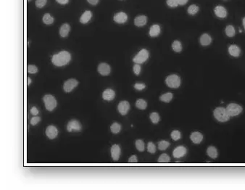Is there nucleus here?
<instances>
[{"mask_svg": "<svg viewBox=\"0 0 245 190\" xmlns=\"http://www.w3.org/2000/svg\"><path fill=\"white\" fill-rule=\"evenodd\" d=\"M87 2L92 5H96L99 2V0H87Z\"/></svg>", "mask_w": 245, "mask_h": 190, "instance_id": "nucleus-47", "label": "nucleus"}, {"mask_svg": "<svg viewBox=\"0 0 245 190\" xmlns=\"http://www.w3.org/2000/svg\"><path fill=\"white\" fill-rule=\"evenodd\" d=\"M225 31H226V34L227 35V37H234L235 34H236L235 28L233 26H231V25L227 26Z\"/></svg>", "mask_w": 245, "mask_h": 190, "instance_id": "nucleus-28", "label": "nucleus"}, {"mask_svg": "<svg viewBox=\"0 0 245 190\" xmlns=\"http://www.w3.org/2000/svg\"><path fill=\"white\" fill-rule=\"evenodd\" d=\"M147 151L150 153L154 154L156 152V146L153 142H150L147 144Z\"/></svg>", "mask_w": 245, "mask_h": 190, "instance_id": "nucleus-38", "label": "nucleus"}, {"mask_svg": "<svg viewBox=\"0 0 245 190\" xmlns=\"http://www.w3.org/2000/svg\"><path fill=\"white\" fill-rule=\"evenodd\" d=\"M46 2H47V0H36L35 3L36 6L38 8H42L46 5Z\"/></svg>", "mask_w": 245, "mask_h": 190, "instance_id": "nucleus-40", "label": "nucleus"}, {"mask_svg": "<svg viewBox=\"0 0 245 190\" xmlns=\"http://www.w3.org/2000/svg\"><path fill=\"white\" fill-rule=\"evenodd\" d=\"M160 31H161L160 26L157 25V24H155V25H152L150 27L149 34H150L151 37H157V36H159L160 33Z\"/></svg>", "mask_w": 245, "mask_h": 190, "instance_id": "nucleus-22", "label": "nucleus"}, {"mask_svg": "<svg viewBox=\"0 0 245 190\" xmlns=\"http://www.w3.org/2000/svg\"><path fill=\"white\" fill-rule=\"evenodd\" d=\"M173 94L171 92H167L160 97V100L164 102H170L173 99Z\"/></svg>", "mask_w": 245, "mask_h": 190, "instance_id": "nucleus-25", "label": "nucleus"}, {"mask_svg": "<svg viewBox=\"0 0 245 190\" xmlns=\"http://www.w3.org/2000/svg\"><path fill=\"white\" fill-rule=\"evenodd\" d=\"M137 162H138V159H137V157L136 155L131 156L130 158H129L128 160V163H136Z\"/></svg>", "mask_w": 245, "mask_h": 190, "instance_id": "nucleus-44", "label": "nucleus"}, {"mask_svg": "<svg viewBox=\"0 0 245 190\" xmlns=\"http://www.w3.org/2000/svg\"><path fill=\"white\" fill-rule=\"evenodd\" d=\"M43 101L45 104V108L49 111H52L57 107V100L54 96L46 95L43 97Z\"/></svg>", "mask_w": 245, "mask_h": 190, "instance_id": "nucleus-4", "label": "nucleus"}, {"mask_svg": "<svg viewBox=\"0 0 245 190\" xmlns=\"http://www.w3.org/2000/svg\"><path fill=\"white\" fill-rule=\"evenodd\" d=\"M181 132H180L178 130H174L172 132L171 134V138H172L173 140L174 141H177L180 139V138H181Z\"/></svg>", "mask_w": 245, "mask_h": 190, "instance_id": "nucleus-36", "label": "nucleus"}, {"mask_svg": "<svg viewBox=\"0 0 245 190\" xmlns=\"http://www.w3.org/2000/svg\"><path fill=\"white\" fill-rule=\"evenodd\" d=\"M43 22L46 25H51L54 22V17L51 16L50 14H49V13H46L43 17Z\"/></svg>", "mask_w": 245, "mask_h": 190, "instance_id": "nucleus-30", "label": "nucleus"}, {"mask_svg": "<svg viewBox=\"0 0 245 190\" xmlns=\"http://www.w3.org/2000/svg\"><path fill=\"white\" fill-rule=\"evenodd\" d=\"M199 8L197 5H196V4H191V5L189 6L188 9H187V12H188L189 15H195L199 12Z\"/></svg>", "mask_w": 245, "mask_h": 190, "instance_id": "nucleus-29", "label": "nucleus"}, {"mask_svg": "<svg viewBox=\"0 0 245 190\" xmlns=\"http://www.w3.org/2000/svg\"><path fill=\"white\" fill-rule=\"evenodd\" d=\"M46 135L50 139H54L58 135V129L55 126H49L46 129Z\"/></svg>", "mask_w": 245, "mask_h": 190, "instance_id": "nucleus-10", "label": "nucleus"}, {"mask_svg": "<svg viewBox=\"0 0 245 190\" xmlns=\"http://www.w3.org/2000/svg\"><path fill=\"white\" fill-rule=\"evenodd\" d=\"M189 0H178V2H179V5H185L187 2H188Z\"/></svg>", "mask_w": 245, "mask_h": 190, "instance_id": "nucleus-46", "label": "nucleus"}, {"mask_svg": "<svg viewBox=\"0 0 245 190\" xmlns=\"http://www.w3.org/2000/svg\"><path fill=\"white\" fill-rule=\"evenodd\" d=\"M166 83L167 86L170 88L176 89L181 85V79L179 76L175 74H172L168 76L166 79Z\"/></svg>", "mask_w": 245, "mask_h": 190, "instance_id": "nucleus-3", "label": "nucleus"}, {"mask_svg": "<svg viewBox=\"0 0 245 190\" xmlns=\"http://www.w3.org/2000/svg\"><path fill=\"white\" fill-rule=\"evenodd\" d=\"M172 49L175 52H181L182 50V44L181 41L175 40L172 44Z\"/></svg>", "mask_w": 245, "mask_h": 190, "instance_id": "nucleus-26", "label": "nucleus"}, {"mask_svg": "<svg viewBox=\"0 0 245 190\" xmlns=\"http://www.w3.org/2000/svg\"><path fill=\"white\" fill-rule=\"evenodd\" d=\"M226 110L228 112V115L231 116H237L242 113L243 109L242 106L236 103H231L227 105Z\"/></svg>", "mask_w": 245, "mask_h": 190, "instance_id": "nucleus-6", "label": "nucleus"}, {"mask_svg": "<svg viewBox=\"0 0 245 190\" xmlns=\"http://www.w3.org/2000/svg\"><path fill=\"white\" fill-rule=\"evenodd\" d=\"M40 120H41V118L39 117V116H34V117H33L31 119V124L32 125V126H36L37 124H39L40 122Z\"/></svg>", "mask_w": 245, "mask_h": 190, "instance_id": "nucleus-41", "label": "nucleus"}, {"mask_svg": "<svg viewBox=\"0 0 245 190\" xmlns=\"http://www.w3.org/2000/svg\"><path fill=\"white\" fill-rule=\"evenodd\" d=\"M228 53L233 57H237L241 54V50L236 44H232L228 47Z\"/></svg>", "mask_w": 245, "mask_h": 190, "instance_id": "nucleus-19", "label": "nucleus"}, {"mask_svg": "<svg viewBox=\"0 0 245 190\" xmlns=\"http://www.w3.org/2000/svg\"><path fill=\"white\" fill-rule=\"evenodd\" d=\"M70 31V26L69 24L68 23L62 24L60 27V35L63 38L68 37Z\"/></svg>", "mask_w": 245, "mask_h": 190, "instance_id": "nucleus-23", "label": "nucleus"}, {"mask_svg": "<svg viewBox=\"0 0 245 190\" xmlns=\"http://www.w3.org/2000/svg\"><path fill=\"white\" fill-rule=\"evenodd\" d=\"M31 80L30 79V78L28 77V85H29V84H31Z\"/></svg>", "mask_w": 245, "mask_h": 190, "instance_id": "nucleus-50", "label": "nucleus"}, {"mask_svg": "<svg viewBox=\"0 0 245 190\" xmlns=\"http://www.w3.org/2000/svg\"><path fill=\"white\" fill-rule=\"evenodd\" d=\"M110 130L113 134H118L121 130V126L118 123H113L110 126Z\"/></svg>", "mask_w": 245, "mask_h": 190, "instance_id": "nucleus-31", "label": "nucleus"}, {"mask_svg": "<svg viewBox=\"0 0 245 190\" xmlns=\"http://www.w3.org/2000/svg\"><path fill=\"white\" fill-rule=\"evenodd\" d=\"M79 84V81L77 80L74 79H68V81H66L64 83L63 85V89L65 92H70L71 91L73 90L75 87Z\"/></svg>", "mask_w": 245, "mask_h": 190, "instance_id": "nucleus-8", "label": "nucleus"}, {"mask_svg": "<svg viewBox=\"0 0 245 190\" xmlns=\"http://www.w3.org/2000/svg\"><path fill=\"white\" fill-rule=\"evenodd\" d=\"M82 129V126L79 120H71L68 123L67 125V130L69 132H72V131H81Z\"/></svg>", "mask_w": 245, "mask_h": 190, "instance_id": "nucleus-7", "label": "nucleus"}, {"mask_svg": "<svg viewBox=\"0 0 245 190\" xmlns=\"http://www.w3.org/2000/svg\"><path fill=\"white\" fill-rule=\"evenodd\" d=\"M27 72L31 74H34L38 72V68L33 65H29L27 67Z\"/></svg>", "mask_w": 245, "mask_h": 190, "instance_id": "nucleus-37", "label": "nucleus"}, {"mask_svg": "<svg viewBox=\"0 0 245 190\" xmlns=\"http://www.w3.org/2000/svg\"><path fill=\"white\" fill-rule=\"evenodd\" d=\"M92 13L89 10H86L83 13V15H81V17H80V22L83 24L87 23L89 21L92 19Z\"/></svg>", "mask_w": 245, "mask_h": 190, "instance_id": "nucleus-21", "label": "nucleus"}, {"mask_svg": "<svg viewBox=\"0 0 245 190\" xmlns=\"http://www.w3.org/2000/svg\"><path fill=\"white\" fill-rule=\"evenodd\" d=\"M242 23H243V26H244V30H245V17H244L243 20H242Z\"/></svg>", "mask_w": 245, "mask_h": 190, "instance_id": "nucleus-49", "label": "nucleus"}, {"mask_svg": "<svg viewBox=\"0 0 245 190\" xmlns=\"http://www.w3.org/2000/svg\"><path fill=\"white\" fill-rule=\"evenodd\" d=\"M149 55H150V54H149L148 50H147L146 49H142V50H140L139 52L137 53V55L133 57V61L136 64H142L148 60Z\"/></svg>", "mask_w": 245, "mask_h": 190, "instance_id": "nucleus-5", "label": "nucleus"}, {"mask_svg": "<svg viewBox=\"0 0 245 190\" xmlns=\"http://www.w3.org/2000/svg\"><path fill=\"white\" fill-rule=\"evenodd\" d=\"M213 115L215 119L220 122H226L230 118V115H228L226 108H222V107L215 108L213 112Z\"/></svg>", "mask_w": 245, "mask_h": 190, "instance_id": "nucleus-2", "label": "nucleus"}, {"mask_svg": "<svg viewBox=\"0 0 245 190\" xmlns=\"http://www.w3.org/2000/svg\"><path fill=\"white\" fill-rule=\"evenodd\" d=\"M214 12L216 16L220 18H225L227 16V10L223 6H216L214 9Z\"/></svg>", "mask_w": 245, "mask_h": 190, "instance_id": "nucleus-14", "label": "nucleus"}, {"mask_svg": "<svg viewBox=\"0 0 245 190\" xmlns=\"http://www.w3.org/2000/svg\"><path fill=\"white\" fill-rule=\"evenodd\" d=\"M39 110L36 108V107H33V108L31 109V115H33V116L37 115L38 114H39Z\"/></svg>", "mask_w": 245, "mask_h": 190, "instance_id": "nucleus-45", "label": "nucleus"}, {"mask_svg": "<svg viewBox=\"0 0 245 190\" xmlns=\"http://www.w3.org/2000/svg\"><path fill=\"white\" fill-rule=\"evenodd\" d=\"M190 139L195 144H199L203 140V135L199 131H195V132H193L191 134Z\"/></svg>", "mask_w": 245, "mask_h": 190, "instance_id": "nucleus-17", "label": "nucleus"}, {"mask_svg": "<svg viewBox=\"0 0 245 190\" xmlns=\"http://www.w3.org/2000/svg\"><path fill=\"white\" fill-rule=\"evenodd\" d=\"M129 109H130V104L127 101H121L118 104V110L119 113L122 115H126L128 113Z\"/></svg>", "mask_w": 245, "mask_h": 190, "instance_id": "nucleus-13", "label": "nucleus"}, {"mask_svg": "<svg viewBox=\"0 0 245 190\" xmlns=\"http://www.w3.org/2000/svg\"><path fill=\"white\" fill-rule=\"evenodd\" d=\"M169 146H170V143H169L168 141L162 140L158 142V149H159L160 150H166Z\"/></svg>", "mask_w": 245, "mask_h": 190, "instance_id": "nucleus-33", "label": "nucleus"}, {"mask_svg": "<svg viewBox=\"0 0 245 190\" xmlns=\"http://www.w3.org/2000/svg\"><path fill=\"white\" fill-rule=\"evenodd\" d=\"M150 118L151 121H152L153 124H157V123L160 121L159 114H158L157 113H155V112H154V113H152L150 114Z\"/></svg>", "mask_w": 245, "mask_h": 190, "instance_id": "nucleus-35", "label": "nucleus"}, {"mask_svg": "<svg viewBox=\"0 0 245 190\" xmlns=\"http://www.w3.org/2000/svg\"><path fill=\"white\" fill-rule=\"evenodd\" d=\"M147 22V17L145 15H139L137 16L134 20V24L135 26H138V27H142L146 25Z\"/></svg>", "mask_w": 245, "mask_h": 190, "instance_id": "nucleus-20", "label": "nucleus"}, {"mask_svg": "<svg viewBox=\"0 0 245 190\" xmlns=\"http://www.w3.org/2000/svg\"><path fill=\"white\" fill-rule=\"evenodd\" d=\"M121 147L118 144H113L111 147V156L113 160L117 161L119 160L120 155H121Z\"/></svg>", "mask_w": 245, "mask_h": 190, "instance_id": "nucleus-12", "label": "nucleus"}, {"mask_svg": "<svg viewBox=\"0 0 245 190\" xmlns=\"http://www.w3.org/2000/svg\"><path fill=\"white\" fill-rule=\"evenodd\" d=\"M170 160H171V158L169 157V155H168L166 153H163L160 156L159 158H158L157 162L160 163H167L170 162Z\"/></svg>", "mask_w": 245, "mask_h": 190, "instance_id": "nucleus-34", "label": "nucleus"}, {"mask_svg": "<svg viewBox=\"0 0 245 190\" xmlns=\"http://www.w3.org/2000/svg\"><path fill=\"white\" fill-rule=\"evenodd\" d=\"M97 71L102 76H108L110 73L111 68L108 63L102 62L98 66Z\"/></svg>", "mask_w": 245, "mask_h": 190, "instance_id": "nucleus-9", "label": "nucleus"}, {"mask_svg": "<svg viewBox=\"0 0 245 190\" xmlns=\"http://www.w3.org/2000/svg\"><path fill=\"white\" fill-rule=\"evenodd\" d=\"M145 87L146 85L144 84H142V83H137V84H134V88L139 91L143 90V89H145Z\"/></svg>", "mask_w": 245, "mask_h": 190, "instance_id": "nucleus-43", "label": "nucleus"}, {"mask_svg": "<svg viewBox=\"0 0 245 190\" xmlns=\"http://www.w3.org/2000/svg\"><path fill=\"white\" fill-rule=\"evenodd\" d=\"M135 145L137 149L139 152H143L145 149V144H144V141H142V139H137L136 141Z\"/></svg>", "mask_w": 245, "mask_h": 190, "instance_id": "nucleus-32", "label": "nucleus"}, {"mask_svg": "<svg viewBox=\"0 0 245 190\" xmlns=\"http://www.w3.org/2000/svg\"><path fill=\"white\" fill-rule=\"evenodd\" d=\"M166 3L168 4V6L170 7H176L179 6V2H178V0H167Z\"/></svg>", "mask_w": 245, "mask_h": 190, "instance_id": "nucleus-39", "label": "nucleus"}, {"mask_svg": "<svg viewBox=\"0 0 245 190\" xmlns=\"http://www.w3.org/2000/svg\"><path fill=\"white\" fill-rule=\"evenodd\" d=\"M186 153V148L184 146H179L175 147L173 152V157L175 158H180L184 157Z\"/></svg>", "mask_w": 245, "mask_h": 190, "instance_id": "nucleus-15", "label": "nucleus"}, {"mask_svg": "<svg viewBox=\"0 0 245 190\" xmlns=\"http://www.w3.org/2000/svg\"><path fill=\"white\" fill-rule=\"evenodd\" d=\"M200 44L202 46H208L210 45L212 42V38L208 33H203L201 37H200L199 39Z\"/></svg>", "mask_w": 245, "mask_h": 190, "instance_id": "nucleus-18", "label": "nucleus"}, {"mask_svg": "<svg viewBox=\"0 0 245 190\" xmlns=\"http://www.w3.org/2000/svg\"><path fill=\"white\" fill-rule=\"evenodd\" d=\"M136 107L139 110H145L147 107V103L143 99H139L136 102Z\"/></svg>", "mask_w": 245, "mask_h": 190, "instance_id": "nucleus-27", "label": "nucleus"}, {"mask_svg": "<svg viewBox=\"0 0 245 190\" xmlns=\"http://www.w3.org/2000/svg\"><path fill=\"white\" fill-rule=\"evenodd\" d=\"M141 66H140L139 64H135L134 66H133V73H135L136 75H139V73H141Z\"/></svg>", "mask_w": 245, "mask_h": 190, "instance_id": "nucleus-42", "label": "nucleus"}, {"mask_svg": "<svg viewBox=\"0 0 245 190\" xmlns=\"http://www.w3.org/2000/svg\"><path fill=\"white\" fill-rule=\"evenodd\" d=\"M56 1L60 4H66L68 3L69 0H56Z\"/></svg>", "mask_w": 245, "mask_h": 190, "instance_id": "nucleus-48", "label": "nucleus"}, {"mask_svg": "<svg viewBox=\"0 0 245 190\" xmlns=\"http://www.w3.org/2000/svg\"><path fill=\"white\" fill-rule=\"evenodd\" d=\"M113 20H114V21L117 23H120V24L125 23L127 21H128V15H127L126 13H125L124 12H118L114 15Z\"/></svg>", "mask_w": 245, "mask_h": 190, "instance_id": "nucleus-11", "label": "nucleus"}, {"mask_svg": "<svg viewBox=\"0 0 245 190\" xmlns=\"http://www.w3.org/2000/svg\"><path fill=\"white\" fill-rule=\"evenodd\" d=\"M71 60V55L67 51H61L52 57V62L55 66L61 67L66 66Z\"/></svg>", "mask_w": 245, "mask_h": 190, "instance_id": "nucleus-1", "label": "nucleus"}, {"mask_svg": "<svg viewBox=\"0 0 245 190\" xmlns=\"http://www.w3.org/2000/svg\"><path fill=\"white\" fill-rule=\"evenodd\" d=\"M207 154L209 157L213 158V159H215L218 157V150L215 147L210 146L207 149Z\"/></svg>", "mask_w": 245, "mask_h": 190, "instance_id": "nucleus-24", "label": "nucleus"}, {"mask_svg": "<svg viewBox=\"0 0 245 190\" xmlns=\"http://www.w3.org/2000/svg\"><path fill=\"white\" fill-rule=\"evenodd\" d=\"M115 97V92L112 89H107L102 93V98L107 101H112Z\"/></svg>", "mask_w": 245, "mask_h": 190, "instance_id": "nucleus-16", "label": "nucleus"}, {"mask_svg": "<svg viewBox=\"0 0 245 190\" xmlns=\"http://www.w3.org/2000/svg\"><path fill=\"white\" fill-rule=\"evenodd\" d=\"M28 2H29V1H31V0H28Z\"/></svg>", "mask_w": 245, "mask_h": 190, "instance_id": "nucleus-51", "label": "nucleus"}]
</instances>
